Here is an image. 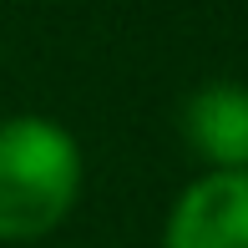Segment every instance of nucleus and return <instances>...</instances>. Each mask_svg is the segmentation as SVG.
Listing matches in <instances>:
<instances>
[{
    "label": "nucleus",
    "mask_w": 248,
    "mask_h": 248,
    "mask_svg": "<svg viewBox=\"0 0 248 248\" xmlns=\"http://www.w3.org/2000/svg\"><path fill=\"white\" fill-rule=\"evenodd\" d=\"M183 132L213 172H248V86L208 81L193 92L183 107Z\"/></svg>",
    "instance_id": "obj_3"
},
{
    "label": "nucleus",
    "mask_w": 248,
    "mask_h": 248,
    "mask_svg": "<svg viewBox=\"0 0 248 248\" xmlns=\"http://www.w3.org/2000/svg\"><path fill=\"white\" fill-rule=\"evenodd\" d=\"M162 248H248V172H208L172 202Z\"/></svg>",
    "instance_id": "obj_2"
},
{
    "label": "nucleus",
    "mask_w": 248,
    "mask_h": 248,
    "mask_svg": "<svg viewBox=\"0 0 248 248\" xmlns=\"http://www.w3.org/2000/svg\"><path fill=\"white\" fill-rule=\"evenodd\" d=\"M81 193V147L51 117L0 122V243H36Z\"/></svg>",
    "instance_id": "obj_1"
}]
</instances>
